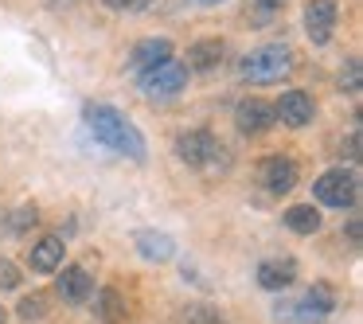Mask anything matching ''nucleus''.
I'll list each match as a JSON object with an SVG mask.
<instances>
[{
    "label": "nucleus",
    "instance_id": "obj_5",
    "mask_svg": "<svg viewBox=\"0 0 363 324\" xmlns=\"http://www.w3.org/2000/svg\"><path fill=\"white\" fill-rule=\"evenodd\" d=\"M313 191H316L320 203L347 211V207H355V199H359V176H355L352 168H328V172L313 184Z\"/></svg>",
    "mask_w": 363,
    "mask_h": 324
},
{
    "label": "nucleus",
    "instance_id": "obj_8",
    "mask_svg": "<svg viewBox=\"0 0 363 324\" xmlns=\"http://www.w3.org/2000/svg\"><path fill=\"white\" fill-rule=\"evenodd\" d=\"M258 184L266 191H274V196H285V191H293V184H297V164H293L289 157H266L258 164Z\"/></svg>",
    "mask_w": 363,
    "mask_h": 324
},
{
    "label": "nucleus",
    "instance_id": "obj_23",
    "mask_svg": "<svg viewBox=\"0 0 363 324\" xmlns=\"http://www.w3.org/2000/svg\"><path fill=\"white\" fill-rule=\"evenodd\" d=\"M20 285V269L12 262H0V289H16Z\"/></svg>",
    "mask_w": 363,
    "mask_h": 324
},
{
    "label": "nucleus",
    "instance_id": "obj_14",
    "mask_svg": "<svg viewBox=\"0 0 363 324\" xmlns=\"http://www.w3.org/2000/svg\"><path fill=\"white\" fill-rule=\"evenodd\" d=\"M293 277H297V262L293 258H269L258 266V285L262 289H285V285H293Z\"/></svg>",
    "mask_w": 363,
    "mask_h": 324
},
{
    "label": "nucleus",
    "instance_id": "obj_24",
    "mask_svg": "<svg viewBox=\"0 0 363 324\" xmlns=\"http://www.w3.org/2000/svg\"><path fill=\"white\" fill-rule=\"evenodd\" d=\"M106 9H113V12H141V9H149V0H102Z\"/></svg>",
    "mask_w": 363,
    "mask_h": 324
},
{
    "label": "nucleus",
    "instance_id": "obj_17",
    "mask_svg": "<svg viewBox=\"0 0 363 324\" xmlns=\"http://www.w3.org/2000/svg\"><path fill=\"white\" fill-rule=\"evenodd\" d=\"M285 227L297 230V235H316L320 230V211H313L308 203H297L285 211Z\"/></svg>",
    "mask_w": 363,
    "mask_h": 324
},
{
    "label": "nucleus",
    "instance_id": "obj_20",
    "mask_svg": "<svg viewBox=\"0 0 363 324\" xmlns=\"http://www.w3.org/2000/svg\"><path fill=\"white\" fill-rule=\"evenodd\" d=\"M20 320H40L43 313H48V297H43V293H32V297H24L20 301Z\"/></svg>",
    "mask_w": 363,
    "mask_h": 324
},
{
    "label": "nucleus",
    "instance_id": "obj_27",
    "mask_svg": "<svg viewBox=\"0 0 363 324\" xmlns=\"http://www.w3.org/2000/svg\"><path fill=\"white\" fill-rule=\"evenodd\" d=\"M191 4H203V9H215V4H223V0H191Z\"/></svg>",
    "mask_w": 363,
    "mask_h": 324
},
{
    "label": "nucleus",
    "instance_id": "obj_28",
    "mask_svg": "<svg viewBox=\"0 0 363 324\" xmlns=\"http://www.w3.org/2000/svg\"><path fill=\"white\" fill-rule=\"evenodd\" d=\"M4 320H9V313H4V305H0V324H4Z\"/></svg>",
    "mask_w": 363,
    "mask_h": 324
},
{
    "label": "nucleus",
    "instance_id": "obj_10",
    "mask_svg": "<svg viewBox=\"0 0 363 324\" xmlns=\"http://www.w3.org/2000/svg\"><path fill=\"white\" fill-rule=\"evenodd\" d=\"M313 113H316V106H313V98H308L305 90H285V94L274 102V118H281L285 125H293V129L308 125Z\"/></svg>",
    "mask_w": 363,
    "mask_h": 324
},
{
    "label": "nucleus",
    "instance_id": "obj_3",
    "mask_svg": "<svg viewBox=\"0 0 363 324\" xmlns=\"http://www.w3.org/2000/svg\"><path fill=\"white\" fill-rule=\"evenodd\" d=\"M336 289H332L328 281H313L305 289V297L297 301H281V305L274 308L277 320H293V324H320L324 316L336 313Z\"/></svg>",
    "mask_w": 363,
    "mask_h": 324
},
{
    "label": "nucleus",
    "instance_id": "obj_25",
    "mask_svg": "<svg viewBox=\"0 0 363 324\" xmlns=\"http://www.w3.org/2000/svg\"><path fill=\"white\" fill-rule=\"evenodd\" d=\"M184 320L188 324H223V316H215V313H203V308H188V313H184Z\"/></svg>",
    "mask_w": 363,
    "mask_h": 324
},
{
    "label": "nucleus",
    "instance_id": "obj_2",
    "mask_svg": "<svg viewBox=\"0 0 363 324\" xmlns=\"http://www.w3.org/2000/svg\"><path fill=\"white\" fill-rule=\"evenodd\" d=\"M176 157H180L184 164L207 172V176L227 172V168H230L227 145H223L211 129H188V133H180V137H176Z\"/></svg>",
    "mask_w": 363,
    "mask_h": 324
},
{
    "label": "nucleus",
    "instance_id": "obj_22",
    "mask_svg": "<svg viewBox=\"0 0 363 324\" xmlns=\"http://www.w3.org/2000/svg\"><path fill=\"white\" fill-rule=\"evenodd\" d=\"M35 223H40V211H35V207H20V211L9 219V227L16 230V235H24L28 227H35Z\"/></svg>",
    "mask_w": 363,
    "mask_h": 324
},
{
    "label": "nucleus",
    "instance_id": "obj_13",
    "mask_svg": "<svg viewBox=\"0 0 363 324\" xmlns=\"http://www.w3.org/2000/svg\"><path fill=\"white\" fill-rule=\"evenodd\" d=\"M172 59V40H141L133 48V55H129V67H133L137 74L141 71H149V67H160V63H168Z\"/></svg>",
    "mask_w": 363,
    "mask_h": 324
},
{
    "label": "nucleus",
    "instance_id": "obj_21",
    "mask_svg": "<svg viewBox=\"0 0 363 324\" xmlns=\"http://www.w3.org/2000/svg\"><path fill=\"white\" fill-rule=\"evenodd\" d=\"M340 90L359 94V59H347V67L340 71Z\"/></svg>",
    "mask_w": 363,
    "mask_h": 324
},
{
    "label": "nucleus",
    "instance_id": "obj_11",
    "mask_svg": "<svg viewBox=\"0 0 363 324\" xmlns=\"http://www.w3.org/2000/svg\"><path fill=\"white\" fill-rule=\"evenodd\" d=\"M59 293H63L67 305H86V301L94 297V277L82 266H63V274H59Z\"/></svg>",
    "mask_w": 363,
    "mask_h": 324
},
{
    "label": "nucleus",
    "instance_id": "obj_26",
    "mask_svg": "<svg viewBox=\"0 0 363 324\" xmlns=\"http://www.w3.org/2000/svg\"><path fill=\"white\" fill-rule=\"evenodd\" d=\"M347 242H352V246H359V219H352V223H347Z\"/></svg>",
    "mask_w": 363,
    "mask_h": 324
},
{
    "label": "nucleus",
    "instance_id": "obj_12",
    "mask_svg": "<svg viewBox=\"0 0 363 324\" xmlns=\"http://www.w3.org/2000/svg\"><path fill=\"white\" fill-rule=\"evenodd\" d=\"M63 238L59 235H48L40 238V242H32V254H28V266L35 269V274H55L59 266H63Z\"/></svg>",
    "mask_w": 363,
    "mask_h": 324
},
{
    "label": "nucleus",
    "instance_id": "obj_16",
    "mask_svg": "<svg viewBox=\"0 0 363 324\" xmlns=\"http://www.w3.org/2000/svg\"><path fill=\"white\" fill-rule=\"evenodd\" d=\"M227 55V43L223 40H196L188 48V71H215Z\"/></svg>",
    "mask_w": 363,
    "mask_h": 324
},
{
    "label": "nucleus",
    "instance_id": "obj_1",
    "mask_svg": "<svg viewBox=\"0 0 363 324\" xmlns=\"http://www.w3.org/2000/svg\"><path fill=\"white\" fill-rule=\"evenodd\" d=\"M82 118H86V129L94 133V141H102L106 149L121 152V157H129V160H145V133L121 110L94 102V106L82 110Z\"/></svg>",
    "mask_w": 363,
    "mask_h": 324
},
{
    "label": "nucleus",
    "instance_id": "obj_9",
    "mask_svg": "<svg viewBox=\"0 0 363 324\" xmlns=\"http://www.w3.org/2000/svg\"><path fill=\"white\" fill-rule=\"evenodd\" d=\"M235 121L242 133H266L269 125H274V102H266V98H242V102L235 106Z\"/></svg>",
    "mask_w": 363,
    "mask_h": 324
},
{
    "label": "nucleus",
    "instance_id": "obj_19",
    "mask_svg": "<svg viewBox=\"0 0 363 324\" xmlns=\"http://www.w3.org/2000/svg\"><path fill=\"white\" fill-rule=\"evenodd\" d=\"M102 305H98V316H102V324H118L121 316H125V305H121V293L118 289H102Z\"/></svg>",
    "mask_w": 363,
    "mask_h": 324
},
{
    "label": "nucleus",
    "instance_id": "obj_7",
    "mask_svg": "<svg viewBox=\"0 0 363 324\" xmlns=\"http://www.w3.org/2000/svg\"><path fill=\"white\" fill-rule=\"evenodd\" d=\"M336 20H340L336 0H308L305 4V32L313 43H328L332 32H336Z\"/></svg>",
    "mask_w": 363,
    "mask_h": 324
},
{
    "label": "nucleus",
    "instance_id": "obj_4",
    "mask_svg": "<svg viewBox=\"0 0 363 324\" xmlns=\"http://www.w3.org/2000/svg\"><path fill=\"white\" fill-rule=\"evenodd\" d=\"M289 71H293V51L285 48V43L254 48L250 55H242V63H238V74H242L246 82H254V86H262V82H277V79H285Z\"/></svg>",
    "mask_w": 363,
    "mask_h": 324
},
{
    "label": "nucleus",
    "instance_id": "obj_18",
    "mask_svg": "<svg viewBox=\"0 0 363 324\" xmlns=\"http://www.w3.org/2000/svg\"><path fill=\"white\" fill-rule=\"evenodd\" d=\"M281 12H285V0H250L246 20H250V28H266V24H274Z\"/></svg>",
    "mask_w": 363,
    "mask_h": 324
},
{
    "label": "nucleus",
    "instance_id": "obj_15",
    "mask_svg": "<svg viewBox=\"0 0 363 324\" xmlns=\"http://www.w3.org/2000/svg\"><path fill=\"white\" fill-rule=\"evenodd\" d=\"M137 254L141 258H149V262H168L176 254V242H172V235H164V230H137Z\"/></svg>",
    "mask_w": 363,
    "mask_h": 324
},
{
    "label": "nucleus",
    "instance_id": "obj_6",
    "mask_svg": "<svg viewBox=\"0 0 363 324\" xmlns=\"http://www.w3.org/2000/svg\"><path fill=\"white\" fill-rule=\"evenodd\" d=\"M137 86H141L145 98H176L184 86H188V67L168 59L160 67H149V71L137 74Z\"/></svg>",
    "mask_w": 363,
    "mask_h": 324
}]
</instances>
